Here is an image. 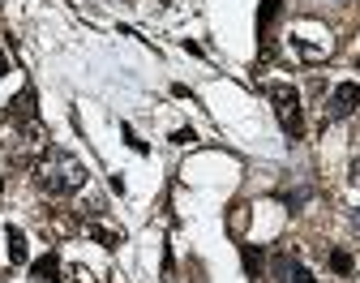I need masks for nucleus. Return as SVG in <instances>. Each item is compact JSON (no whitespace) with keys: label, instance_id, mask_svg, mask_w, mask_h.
Here are the masks:
<instances>
[{"label":"nucleus","instance_id":"1","mask_svg":"<svg viewBox=\"0 0 360 283\" xmlns=\"http://www.w3.org/2000/svg\"><path fill=\"white\" fill-rule=\"evenodd\" d=\"M43 184L52 189V194H77V189L86 184V168L73 159V155H52V168H48V176H43Z\"/></svg>","mask_w":360,"mask_h":283},{"label":"nucleus","instance_id":"2","mask_svg":"<svg viewBox=\"0 0 360 283\" xmlns=\"http://www.w3.org/2000/svg\"><path fill=\"white\" fill-rule=\"evenodd\" d=\"M266 94H270V103H275V116H279L283 133L288 137H300L304 133V116H300V94H296V86H270Z\"/></svg>","mask_w":360,"mask_h":283},{"label":"nucleus","instance_id":"3","mask_svg":"<svg viewBox=\"0 0 360 283\" xmlns=\"http://www.w3.org/2000/svg\"><path fill=\"white\" fill-rule=\"evenodd\" d=\"M356 108H360V86H356V82H339L335 94H330V116L343 120V116H352Z\"/></svg>","mask_w":360,"mask_h":283},{"label":"nucleus","instance_id":"4","mask_svg":"<svg viewBox=\"0 0 360 283\" xmlns=\"http://www.w3.org/2000/svg\"><path fill=\"white\" fill-rule=\"evenodd\" d=\"M275 275H279V283H318L296 258H275Z\"/></svg>","mask_w":360,"mask_h":283},{"label":"nucleus","instance_id":"5","mask_svg":"<svg viewBox=\"0 0 360 283\" xmlns=\"http://www.w3.org/2000/svg\"><path fill=\"white\" fill-rule=\"evenodd\" d=\"M30 279H39V283H56V279H60V258H56V253H43L39 262H30Z\"/></svg>","mask_w":360,"mask_h":283},{"label":"nucleus","instance_id":"6","mask_svg":"<svg viewBox=\"0 0 360 283\" xmlns=\"http://www.w3.org/2000/svg\"><path fill=\"white\" fill-rule=\"evenodd\" d=\"M240 258H245V275H249V279H262V270H266V253H262L257 245H240Z\"/></svg>","mask_w":360,"mask_h":283},{"label":"nucleus","instance_id":"7","mask_svg":"<svg viewBox=\"0 0 360 283\" xmlns=\"http://www.w3.org/2000/svg\"><path fill=\"white\" fill-rule=\"evenodd\" d=\"M9 112L18 116V120H34V90L26 86L22 94H13V103H9Z\"/></svg>","mask_w":360,"mask_h":283},{"label":"nucleus","instance_id":"8","mask_svg":"<svg viewBox=\"0 0 360 283\" xmlns=\"http://www.w3.org/2000/svg\"><path fill=\"white\" fill-rule=\"evenodd\" d=\"M279 9H283V0H262V9H257V30L262 34L270 30V22L279 18Z\"/></svg>","mask_w":360,"mask_h":283},{"label":"nucleus","instance_id":"9","mask_svg":"<svg viewBox=\"0 0 360 283\" xmlns=\"http://www.w3.org/2000/svg\"><path fill=\"white\" fill-rule=\"evenodd\" d=\"M9 258H13V262H26V258H30V249H26V236H22L18 227H9Z\"/></svg>","mask_w":360,"mask_h":283},{"label":"nucleus","instance_id":"10","mask_svg":"<svg viewBox=\"0 0 360 283\" xmlns=\"http://www.w3.org/2000/svg\"><path fill=\"white\" fill-rule=\"evenodd\" d=\"M326 262H330V270H335V275H352V253L330 249V258H326Z\"/></svg>","mask_w":360,"mask_h":283},{"label":"nucleus","instance_id":"11","mask_svg":"<svg viewBox=\"0 0 360 283\" xmlns=\"http://www.w3.org/2000/svg\"><path fill=\"white\" fill-rule=\"evenodd\" d=\"M90 236H95L99 245H108V249H116V245H120V241H116V232H108V227H99V223L90 227Z\"/></svg>","mask_w":360,"mask_h":283},{"label":"nucleus","instance_id":"12","mask_svg":"<svg viewBox=\"0 0 360 283\" xmlns=\"http://www.w3.org/2000/svg\"><path fill=\"white\" fill-rule=\"evenodd\" d=\"M124 142H129V146H133V151H138V155H146V151H150V146H146V142H142L138 133H133L129 125H124Z\"/></svg>","mask_w":360,"mask_h":283},{"label":"nucleus","instance_id":"13","mask_svg":"<svg viewBox=\"0 0 360 283\" xmlns=\"http://www.w3.org/2000/svg\"><path fill=\"white\" fill-rule=\"evenodd\" d=\"M172 142H176V146H189V142H198V133H193V129H176Z\"/></svg>","mask_w":360,"mask_h":283},{"label":"nucleus","instance_id":"14","mask_svg":"<svg viewBox=\"0 0 360 283\" xmlns=\"http://www.w3.org/2000/svg\"><path fill=\"white\" fill-rule=\"evenodd\" d=\"M9 73V56H5V47H0V77Z\"/></svg>","mask_w":360,"mask_h":283},{"label":"nucleus","instance_id":"15","mask_svg":"<svg viewBox=\"0 0 360 283\" xmlns=\"http://www.w3.org/2000/svg\"><path fill=\"white\" fill-rule=\"evenodd\" d=\"M0 189H5V176H0Z\"/></svg>","mask_w":360,"mask_h":283}]
</instances>
